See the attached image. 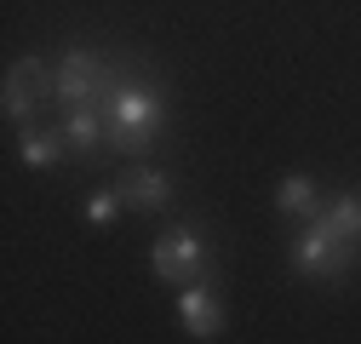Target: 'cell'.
<instances>
[{"label":"cell","instance_id":"obj_2","mask_svg":"<svg viewBox=\"0 0 361 344\" xmlns=\"http://www.w3.org/2000/svg\"><path fill=\"white\" fill-rule=\"evenodd\" d=\"M121 63L92 52V47H69L63 63H58V104L63 109H80V104H92V109H109V98L121 92Z\"/></svg>","mask_w":361,"mask_h":344},{"label":"cell","instance_id":"obj_3","mask_svg":"<svg viewBox=\"0 0 361 344\" xmlns=\"http://www.w3.org/2000/svg\"><path fill=\"white\" fill-rule=\"evenodd\" d=\"M149 270H155V281H166V287L201 281V276H207V247H201V235H195L190 224L161 230L155 247H149Z\"/></svg>","mask_w":361,"mask_h":344},{"label":"cell","instance_id":"obj_6","mask_svg":"<svg viewBox=\"0 0 361 344\" xmlns=\"http://www.w3.org/2000/svg\"><path fill=\"white\" fill-rule=\"evenodd\" d=\"M178 321H184V333H195V338H218L224 333V298H218V287H207V281H190V287H178Z\"/></svg>","mask_w":361,"mask_h":344},{"label":"cell","instance_id":"obj_7","mask_svg":"<svg viewBox=\"0 0 361 344\" xmlns=\"http://www.w3.org/2000/svg\"><path fill=\"white\" fill-rule=\"evenodd\" d=\"M172 195H178V184H172V172H161V166H132V172H121V201H126L132 212H166Z\"/></svg>","mask_w":361,"mask_h":344},{"label":"cell","instance_id":"obj_8","mask_svg":"<svg viewBox=\"0 0 361 344\" xmlns=\"http://www.w3.org/2000/svg\"><path fill=\"white\" fill-rule=\"evenodd\" d=\"M315 224H322V230L355 258V264H361V190H338L322 212H315Z\"/></svg>","mask_w":361,"mask_h":344},{"label":"cell","instance_id":"obj_12","mask_svg":"<svg viewBox=\"0 0 361 344\" xmlns=\"http://www.w3.org/2000/svg\"><path fill=\"white\" fill-rule=\"evenodd\" d=\"M121 207H126V201H121V184H109V190H92V195H86V207H80V219L92 224V230H109Z\"/></svg>","mask_w":361,"mask_h":344},{"label":"cell","instance_id":"obj_11","mask_svg":"<svg viewBox=\"0 0 361 344\" xmlns=\"http://www.w3.org/2000/svg\"><path fill=\"white\" fill-rule=\"evenodd\" d=\"M63 149H69V138H63V133H52V126H35V133H23V138H18V155H23V166H35V172L58 166V161H63Z\"/></svg>","mask_w":361,"mask_h":344},{"label":"cell","instance_id":"obj_4","mask_svg":"<svg viewBox=\"0 0 361 344\" xmlns=\"http://www.w3.org/2000/svg\"><path fill=\"white\" fill-rule=\"evenodd\" d=\"M40 104H58V69H47V58H18L6 75V121H35Z\"/></svg>","mask_w":361,"mask_h":344},{"label":"cell","instance_id":"obj_9","mask_svg":"<svg viewBox=\"0 0 361 344\" xmlns=\"http://www.w3.org/2000/svg\"><path fill=\"white\" fill-rule=\"evenodd\" d=\"M63 138H69V149H75V155H92V149H104V138H109V121H104V109H92V104L69 109V121H63Z\"/></svg>","mask_w":361,"mask_h":344},{"label":"cell","instance_id":"obj_5","mask_svg":"<svg viewBox=\"0 0 361 344\" xmlns=\"http://www.w3.org/2000/svg\"><path fill=\"white\" fill-rule=\"evenodd\" d=\"M293 270H298V276H315V281H338V276L355 270V258H350L322 224H310V230L293 241Z\"/></svg>","mask_w":361,"mask_h":344},{"label":"cell","instance_id":"obj_10","mask_svg":"<svg viewBox=\"0 0 361 344\" xmlns=\"http://www.w3.org/2000/svg\"><path fill=\"white\" fill-rule=\"evenodd\" d=\"M276 207L287 212V219H315V212H322V190H315L310 172H287V178L276 184Z\"/></svg>","mask_w":361,"mask_h":344},{"label":"cell","instance_id":"obj_1","mask_svg":"<svg viewBox=\"0 0 361 344\" xmlns=\"http://www.w3.org/2000/svg\"><path fill=\"white\" fill-rule=\"evenodd\" d=\"M104 121H109V138H104V144H109L115 155H149L155 138H161V126H166V98L155 92V86L121 80V92L109 98Z\"/></svg>","mask_w":361,"mask_h":344}]
</instances>
